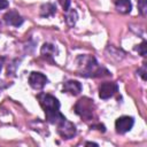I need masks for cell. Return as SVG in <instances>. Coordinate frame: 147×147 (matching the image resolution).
Returning a JSON list of instances; mask_svg holds the SVG:
<instances>
[{
  "label": "cell",
  "instance_id": "1",
  "mask_svg": "<svg viewBox=\"0 0 147 147\" xmlns=\"http://www.w3.org/2000/svg\"><path fill=\"white\" fill-rule=\"evenodd\" d=\"M38 100L45 111L47 122L57 126L67 119L60 113V102L55 96L47 94V93H40L38 95Z\"/></svg>",
  "mask_w": 147,
  "mask_h": 147
},
{
  "label": "cell",
  "instance_id": "2",
  "mask_svg": "<svg viewBox=\"0 0 147 147\" xmlns=\"http://www.w3.org/2000/svg\"><path fill=\"white\" fill-rule=\"evenodd\" d=\"M82 60V63L79 64L80 67H83V70L80 71L82 76H86V77H99L102 76L101 72L106 71L105 68H100L95 61V59L93 56H80L79 57Z\"/></svg>",
  "mask_w": 147,
  "mask_h": 147
},
{
  "label": "cell",
  "instance_id": "3",
  "mask_svg": "<svg viewBox=\"0 0 147 147\" xmlns=\"http://www.w3.org/2000/svg\"><path fill=\"white\" fill-rule=\"evenodd\" d=\"M93 100L88 99V98H82L77 101L76 106H75V111L77 115H79L82 118H84L85 121L92 119L93 117Z\"/></svg>",
  "mask_w": 147,
  "mask_h": 147
},
{
  "label": "cell",
  "instance_id": "4",
  "mask_svg": "<svg viewBox=\"0 0 147 147\" xmlns=\"http://www.w3.org/2000/svg\"><path fill=\"white\" fill-rule=\"evenodd\" d=\"M133 124H134L133 117H131V116H122V117L116 119L115 127H116L117 133L123 134V133H126L127 131H130L132 129Z\"/></svg>",
  "mask_w": 147,
  "mask_h": 147
},
{
  "label": "cell",
  "instance_id": "5",
  "mask_svg": "<svg viewBox=\"0 0 147 147\" xmlns=\"http://www.w3.org/2000/svg\"><path fill=\"white\" fill-rule=\"evenodd\" d=\"M47 82H48L47 77L44 74H41V72L33 71L29 76V84L34 90H41L47 84Z\"/></svg>",
  "mask_w": 147,
  "mask_h": 147
},
{
  "label": "cell",
  "instance_id": "6",
  "mask_svg": "<svg viewBox=\"0 0 147 147\" xmlns=\"http://www.w3.org/2000/svg\"><path fill=\"white\" fill-rule=\"evenodd\" d=\"M118 90V86L116 83H111V82H106L102 83L99 87V96L103 100H107L109 98H111Z\"/></svg>",
  "mask_w": 147,
  "mask_h": 147
},
{
  "label": "cell",
  "instance_id": "7",
  "mask_svg": "<svg viewBox=\"0 0 147 147\" xmlns=\"http://www.w3.org/2000/svg\"><path fill=\"white\" fill-rule=\"evenodd\" d=\"M57 132H59V134L62 138L71 139L76 134V126L71 122H69L68 119H65L63 123H61L60 125H57Z\"/></svg>",
  "mask_w": 147,
  "mask_h": 147
},
{
  "label": "cell",
  "instance_id": "8",
  "mask_svg": "<svg viewBox=\"0 0 147 147\" xmlns=\"http://www.w3.org/2000/svg\"><path fill=\"white\" fill-rule=\"evenodd\" d=\"M3 20L6 22V24L8 25H13V26H21L23 24V18L22 16L16 11V10H8L5 15H3Z\"/></svg>",
  "mask_w": 147,
  "mask_h": 147
},
{
  "label": "cell",
  "instance_id": "9",
  "mask_svg": "<svg viewBox=\"0 0 147 147\" xmlns=\"http://www.w3.org/2000/svg\"><path fill=\"white\" fill-rule=\"evenodd\" d=\"M63 91L71 95H77L82 92V84L77 80H68L63 84Z\"/></svg>",
  "mask_w": 147,
  "mask_h": 147
},
{
  "label": "cell",
  "instance_id": "10",
  "mask_svg": "<svg viewBox=\"0 0 147 147\" xmlns=\"http://www.w3.org/2000/svg\"><path fill=\"white\" fill-rule=\"evenodd\" d=\"M115 6H116V9L122 14H127L132 9L130 0H116Z\"/></svg>",
  "mask_w": 147,
  "mask_h": 147
},
{
  "label": "cell",
  "instance_id": "11",
  "mask_svg": "<svg viewBox=\"0 0 147 147\" xmlns=\"http://www.w3.org/2000/svg\"><path fill=\"white\" fill-rule=\"evenodd\" d=\"M55 54H57V49L54 45L52 44H44L42 47H41V55H44L45 57H48V59H52Z\"/></svg>",
  "mask_w": 147,
  "mask_h": 147
},
{
  "label": "cell",
  "instance_id": "12",
  "mask_svg": "<svg viewBox=\"0 0 147 147\" xmlns=\"http://www.w3.org/2000/svg\"><path fill=\"white\" fill-rule=\"evenodd\" d=\"M56 7L53 3H45L40 8V16L41 17H51L55 14Z\"/></svg>",
  "mask_w": 147,
  "mask_h": 147
},
{
  "label": "cell",
  "instance_id": "13",
  "mask_svg": "<svg viewBox=\"0 0 147 147\" xmlns=\"http://www.w3.org/2000/svg\"><path fill=\"white\" fill-rule=\"evenodd\" d=\"M77 18H78V15H77V11L75 9H70L69 8L65 11V22L68 23L69 26H74L76 21H77Z\"/></svg>",
  "mask_w": 147,
  "mask_h": 147
},
{
  "label": "cell",
  "instance_id": "14",
  "mask_svg": "<svg viewBox=\"0 0 147 147\" xmlns=\"http://www.w3.org/2000/svg\"><path fill=\"white\" fill-rule=\"evenodd\" d=\"M138 9L141 15H146L147 13V0H138Z\"/></svg>",
  "mask_w": 147,
  "mask_h": 147
},
{
  "label": "cell",
  "instance_id": "15",
  "mask_svg": "<svg viewBox=\"0 0 147 147\" xmlns=\"http://www.w3.org/2000/svg\"><path fill=\"white\" fill-rule=\"evenodd\" d=\"M146 48H147V42L146 41H142L140 45H138V47L136 48L137 51H138V53L140 54V55H142V56H146Z\"/></svg>",
  "mask_w": 147,
  "mask_h": 147
},
{
  "label": "cell",
  "instance_id": "16",
  "mask_svg": "<svg viewBox=\"0 0 147 147\" xmlns=\"http://www.w3.org/2000/svg\"><path fill=\"white\" fill-rule=\"evenodd\" d=\"M60 3L62 5V7L65 11L70 8V0H60Z\"/></svg>",
  "mask_w": 147,
  "mask_h": 147
},
{
  "label": "cell",
  "instance_id": "17",
  "mask_svg": "<svg viewBox=\"0 0 147 147\" xmlns=\"http://www.w3.org/2000/svg\"><path fill=\"white\" fill-rule=\"evenodd\" d=\"M138 72H139V75L142 77V79H144V80H146V64H144V65H142V68L138 70Z\"/></svg>",
  "mask_w": 147,
  "mask_h": 147
},
{
  "label": "cell",
  "instance_id": "18",
  "mask_svg": "<svg viewBox=\"0 0 147 147\" xmlns=\"http://www.w3.org/2000/svg\"><path fill=\"white\" fill-rule=\"evenodd\" d=\"M8 1L7 0H0V10L1 9H5V8H7L8 7Z\"/></svg>",
  "mask_w": 147,
  "mask_h": 147
},
{
  "label": "cell",
  "instance_id": "19",
  "mask_svg": "<svg viewBox=\"0 0 147 147\" xmlns=\"http://www.w3.org/2000/svg\"><path fill=\"white\" fill-rule=\"evenodd\" d=\"M2 64H3V59L0 57V72H1V69H2Z\"/></svg>",
  "mask_w": 147,
  "mask_h": 147
},
{
  "label": "cell",
  "instance_id": "20",
  "mask_svg": "<svg viewBox=\"0 0 147 147\" xmlns=\"http://www.w3.org/2000/svg\"><path fill=\"white\" fill-rule=\"evenodd\" d=\"M86 145H94V146H98V144H94V142H86Z\"/></svg>",
  "mask_w": 147,
  "mask_h": 147
}]
</instances>
